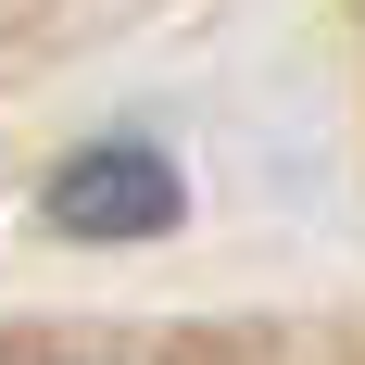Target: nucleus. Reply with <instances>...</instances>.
Listing matches in <instances>:
<instances>
[{
	"mask_svg": "<svg viewBox=\"0 0 365 365\" xmlns=\"http://www.w3.org/2000/svg\"><path fill=\"white\" fill-rule=\"evenodd\" d=\"M38 215L63 227V240H151V227H177V164L151 139H101V151H76V164H51Z\"/></svg>",
	"mask_w": 365,
	"mask_h": 365,
	"instance_id": "nucleus-1",
	"label": "nucleus"
}]
</instances>
